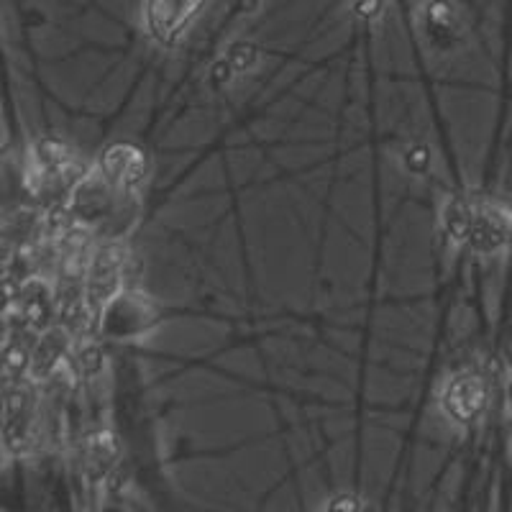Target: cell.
I'll return each instance as SVG.
<instances>
[{
	"label": "cell",
	"mask_w": 512,
	"mask_h": 512,
	"mask_svg": "<svg viewBox=\"0 0 512 512\" xmlns=\"http://www.w3.org/2000/svg\"><path fill=\"white\" fill-rule=\"evenodd\" d=\"M159 323V308L139 287L126 285L93 320V331L103 341H136Z\"/></svg>",
	"instance_id": "obj_1"
},
{
	"label": "cell",
	"mask_w": 512,
	"mask_h": 512,
	"mask_svg": "<svg viewBox=\"0 0 512 512\" xmlns=\"http://www.w3.org/2000/svg\"><path fill=\"white\" fill-rule=\"evenodd\" d=\"M123 198L126 195H121L116 187L108 185V180L100 175L98 169L88 167L77 177L70 192L64 195L59 208L64 210L67 221L88 228L95 239H98V233L111 223L113 213H116Z\"/></svg>",
	"instance_id": "obj_2"
},
{
	"label": "cell",
	"mask_w": 512,
	"mask_h": 512,
	"mask_svg": "<svg viewBox=\"0 0 512 512\" xmlns=\"http://www.w3.org/2000/svg\"><path fill=\"white\" fill-rule=\"evenodd\" d=\"M492 405L489 379L479 369H456L438 387V408L456 431L479 425Z\"/></svg>",
	"instance_id": "obj_3"
},
{
	"label": "cell",
	"mask_w": 512,
	"mask_h": 512,
	"mask_svg": "<svg viewBox=\"0 0 512 512\" xmlns=\"http://www.w3.org/2000/svg\"><path fill=\"white\" fill-rule=\"evenodd\" d=\"M128 267H131V249H128L126 241L95 239L85 272H82L85 300H88L93 320L98 310L105 303H111L113 297L128 285Z\"/></svg>",
	"instance_id": "obj_4"
},
{
	"label": "cell",
	"mask_w": 512,
	"mask_h": 512,
	"mask_svg": "<svg viewBox=\"0 0 512 512\" xmlns=\"http://www.w3.org/2000/svg\"><path fill=\"white\" fill-rule=\"evenodd\" d=\"M466 249L482 262L500 259L512 249V200L502 195L477 192L472 213V231Z\"/></svg>",
	"instance_id": "obj_5"
},
{
	"label": "cell",
	"mask_w": 512,
	"mask_h": 512,
	"mask_svg": "<svg viewBox=\"0 0 512 512\" xmlns=\"http://www.w3.org/2000/svg\"><path fill=\"white\" fill-rule=\"evenodd\" d=\"M72 456H75L80 482L93 492H105L116 479L123 451L116 431L108 425H98L72 443Z\"/></svg>",
	"instance_id": "obj_6"
},
{
	"label": "cell",
	"mask_w": 512,
	"mask_h": 512,
	"mask_svg": "<svg viewBox=\"0 0 512 512\" xmlns=\"http://www.w3.org/2000/svg\"><path fill=\"white\" fill-rule=\"evenodd\" d=\"M205 0H146L144 29L149 39L162 47H175L185 36L192 18L198 16Z\"/></svg>",
	"instance_id": "obj_7"
},
{
	"label": "cell",
	"mask_w": 512,
	"mask_h": 512,
	"mask_svg": "<svg viewBox=\"0 0 512 512\" xmlns=\"http://www.w3.org/2000/svg\"><path fill=\"white\" fill-rule=\"evenodd\" d=\"M13 320L24 323L31 331L41 333L57 323V303H54V280L49 274H31L16 290L13 300Z\"/></svg>",
	"instance_id": "obj_8"
},
{
	"label": "cell",
	"mask_w": 512,
	"mask_h": 512,
	"mask_svg": "<svg viewBox=\"0 0 512 512\" xmlns=\"http://www.w3.org/2000/svg\"><path fill=\"white\" fill-rule=\"evenodd\" d=\"M100 175L108 180V185L116 187L121 195H139L141 182L146 180V162L144 152L139 146L126 144V141H118V144L105 146L100 157L93 164Z\"/></svg>",
	"instance_id": "obj_9"
},
{
	"label": "cell",
	"mask_w": 512,
	"mask_h": 512,
	"mask_svg": "<svg viewBox=\"0 0 512 512\" xmlns=\"http://www.w3.org/2000/svg\"><path fill=\"white\" fill-rule=\"evenodd\" d=\"M72 344H75V333L70 328H64L62 323H54V326L36 333L26 377L34 384H47L49 379L57 377L70 364Z\"/></svg>",
	"instance_id": "obj_10"
},
{
	"label": "cell",
	"mask_w": 512,
	"mask_h": 512,
	"mask_svg": "<svg viewBox=\"0 0 512 512\" xmlns=\"http://www.w3.org/2000/svg\"><path fill=\"white\" fill-rule=\"evenodd\" d=\"M34 205L29 182V159L16 146L0 149V216ZM39 208V205H36Z\"/></svg>",
	"instance_id": "obj_11"
},
{
	"label": "cell",
	"mask_w": 512,
	"mask_h": 512,
	"mask_svg": "<svg viewBox=\"0 0 512 512\" xmlns=\"http://www.w3.org/2000/svg\"><path fill=\"white\" fill-rule=\"evenodd\" d=\"M474 198H477V192L459 190L446 195L443 200L441 210H438V228H441V239L448 249H466L469 231H472Z\"/></svg>",
	"instance_id": "obj_12"
},
{
	"label": "cell",
	"mask_w": 512,
	"mask_h": 512,
	"mask_svg": "<svg viewBox=\"0 0 512 512\" xmlns=\"http://www.w3.org/2000/svg\"><path fill=\"white\" fill-rule=\"evenodd\" d=\"M502 402H505L507 420H512V364H510V367H507L505 384H502Z\"/></svg>",
	"instance_id": "obj_13"
},
{
	"label": "cell",
	"mask_w": 512,
	"mask_h": 512,
	"mask_svg": "<svg viewBox=\"0 0 512 512\" xmlns=\"http://www.w3.org/2000/svg\"><path fill=\"white\" fill-rule=\"evenodd\" d=\"M510 448H512V438H510Z\"/></svg>",
	"instance_id": "obj_14"
}]
</instances>
